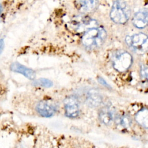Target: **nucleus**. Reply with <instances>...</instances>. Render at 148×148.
<instances>
[{"mask_svg":"<svg viewBox=\"0 0 148 148\" xmlns=\"http://www.w3.org/2000/svg\"><path fill=\"white\" fill-rule=\"evenodd\" d=\"M107 34L101 27H94L88 28L84 33L82 41L87 48L93 49L100 47L104 43Z\"/></svg>","mask_w":148,"mask_h":148,"instance_id":"nucleus-1","label":"nucleus"},{"mask_svg":"<svg viewBox=\"0 0 148 148\" xmlns=\"http://www.w3.org/2000/svg\"><path fill=\"white\" fill-rule=\"evenodd\" d=\"M131 10L129 6L123 0H117L113 2L110 17L112 20L117 24H125L129 19Z\"/></svg>","mask_w":148,"mask_h":148,"instance_id":"nucleus-2","label":"nucleus"},{"mask_svg":"<svg viewBox=\"0 0 148 148\" xmlns=\"http://www.w3.org/2000/svg\"><path fill=\"white\" fill-rule=\"evenodd\" d=\"M113 68L117 71L123 72L127 71L132 64V57L125 50H117L112 56Z\"/></svg>","mask_w":148,"mask_h":148,"instance_id":"nucleus-3","label":"nucleus"},{"mask_svg":"<svg viewBox=\"0 0 148 148\" xmlns=\"http://www.w3.org/2000/svg\"><path fill=\"white\" fill-rule=\"evenodd\" d=\"M126 43L135 51L143 54L148 50V36L140 32L132 36H128L125 39Z\"/></svg>","mask_w":148,"mask_h":148,"instance_id":"nucleus-4","label":"nucleus"},{"mask_svg":"<svg viewBox=\"0 0 148 148\" xmlns=\"http://www.w3.org/2000/svg\"><path fill=\"white\" fill-rule=\"evenodd\" d=\"M36 110L41 116L49 117L55 114L57 110V106L53 102L43 100L37 103Z\"/></svg>","mask_w":148,"mask_h":148,"instance_id":"nucleus-5","label":"nucleus"},{"mask_svg":"<svg viewBox=\"0 0 148 148\" xmlns=\"http://www.w3.org/2000/svg\"><path fill=\"white\" fill-rule=\"evenodd\" d=\"M64 103L66 116L71 118L76 117L79 113L77 99L74 96H69L64 99Z\"/></svg>","mask_w":148,"mask_h":148,"instance_id":"nucleus-6","label":"nucleus"},{"mask_svg":"<svg viewBox=\"0 0 148 148\" xmlns=\"http://www.w3.org/2000/svg\"><path fill=\"white\" fill-rule=\"evenodd\" d=\"M77 9L82 13H91L98 6V0H76Z\"/></svg>","mask_w":148,"mask_h":148,"instance_id":"nucleus-7","label":"nucleus"},{"mask_svg":"<svg viewBox=\"0 0 148 148\" xmlns=\"http://www.w3.org/2000/svg\"><path fill=\"white\" fill-rule=\"evenodd\" d=\"M132 23L138 28H143L148 24V9H142L133 17Z\"/></svg>","mask_w":148,"mask_h":148,"instance_id":"nucleus-8","label":"nucleus"},{"mask_svg":"<svg viewBox=\"0 0 148 148\" xmlns=\"http://www.w3.org/2000/svg\"><path fill=\"white\" fill-rule=\"evenodd\" d=\"M10 68L12 71L21 73L30 80H34L36 76L34 71L20 64L18 62L12 63L10 65Z\"/></svg>","mask_w":148,"mask_h":148,"instance_id":"nucleus-9","label":"nucleus"},{"mask_svg":"<svg viewBox=\"0 0 148 148\" xmlns=\"http://www.w3.org/2000/svg\"><path fill=\"white\" fill-rule=\"evenodd\" d=\"M136 121L142 127L148 128V108L140 110L135 115Z\"/></svg>","mask_w":148,"mask_h":148,"instance_id":"nucleus-10","label":"nucleus"},{"mask_svg":"<svg viewBox=\"0 0 148 148\" xmlns=\"http://www.w3.org/2000/svg\"><path fill=\"white\" fill-rule=\"evenodd\" d=\"M102 102V98L97 92H91L87 98V103L89 106L97 107Z\"/></svg>","mask_w":148,"mask_h":148,"instance_id":"nucleus-11","label":"nucleus"},{"mask_svg":"<svg viewBox=\"0 0 148 148\" xmlns=\"http://www.w3.org/2000/svg\"><path fill=\"white\" fill-rule=\"evenodd\" d=\"M99 117L101 121L105 125H109L113 120V115L107 108H103L99 112Z\"/></svg>","mask_w":148,"mask_h":148,"instance_id":"nucleus-12","label":"nucleus"},{"mask_svg":"<svg viewBox=\"0 0 148 148\" xmlns=\"http://www.w3.org/2000/svg\"><path fill=\"white\" fill-rule=\"evenodd\" d=\"M116 121L117 124H120L124 127H128L131 124V120L130 117L127 115H122L117 117L116 119Z\"/></svg>","mask_w":148,"mask_h":148,"instance_id":"nucleus-13","label":"nucleus"},{"mask_svg":"<svg viewBox=\"0 0 148 148\" xmlns=\"http://www.w3.org/2000/svg\"><path fill=\"white\" fill-rule=\"evenodd\" d=\"M140 75L142 82L148 86V67L142 65L140 68Z\"/></svg>","mask_w":148,"mask_h":148,"instance_id":"nucleus-14","label":"nucleus"},{"mask_svg":"<svg viewBox=\"0 0 148 148\" xmlns=\"http://www.w3.org/2000/svg\"><path fill=\"white\" fill-rule=\"evenodd\" d=\"M34 84L38 86H40L43 87H50L53 86V82L47 79L44 78H40L38 80H36L34 82Z\"/></svg>","mask_w":148,"mask_h":148,"instance_id":"nucleus-15","label":"nucleus"},{"mask_svg":"<svg viewBox=\"0 0 148 148\" xmlns=\"http://www.w3.org/2000/svg\"><path fill=\"white\" fill-rule=\"evenodd\" d=\"M98 80L99 83L100 84H101L102 85H103V86H105V87H107V88H109V87L110 88V86L108 84V83H107V82H106L103 78L99 77H98Z\"/></svg>","mask_w":148,"mask_h":148,"instance_id":"nucleus-16","label":"nucleus"},{"mask_svg":"<svg viewBox=\"0 0 148 148\" xmlns=\"http://www.w3.org/2000/svg\"><path fill=\"white\" fill-rule=\"evenodd\" d=\"M3 46H4V42L3 39L0 40V54L2 51V50L3 49Z\"/></svg>","mask_w":148,"mask_h":148,"instance_id":"nucleus-17","label":"nucleus"},{"mask_svg":"<svg viewBox=\"0 0 148 148\" xmlns=\"http://www.w3.org/2000/svg\"><path fill=\"white\" fill-rule=\"evenodd\" d=\"M2 12V6H1V5L0 4V16H1V15Z\"/></svg>","mask_w":148,"mask_h":148,"instance_id":"nucleus-18","label":"nucleus"}]
</instances>
